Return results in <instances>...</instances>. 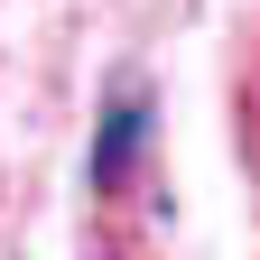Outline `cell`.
Here are the masks:
<instances>
[{
	"instance_id": "cell-1",
	"label": "cell",
	"mask_w": 260,
	"mask_h": 260,
	"mask_svg": "<svg viewBox=\"0 0 260 260\" xmlns=\"http://www.w3.org/2000/svg\"><path fill=\"white\" fill-rule=\"evenodd\" d=\"M140 149H149V93H121V103L103 112V140H93V186H130V168H140Z\"/></svg>"
}]
</instances>
